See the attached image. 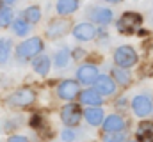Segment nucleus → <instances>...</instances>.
<instances>
[{
    "label": "nucleus",
    "mask_w": 153,
    "mask_h": 142,
    "mask_svg": "<svg viewBox=\"0 0 153 142\" xmlns=\"http://www.w3.org/2000/svg\"><path fill=\"white\" fill-rule=\"evenodd\" d=\"M82 53H84V52H82L80 48H76V50H73L71 55H73V59H82Z\"/></svg>",
    "instance_id": "28"
},
{
    "label": "nucleus",
    "mask_w": 153,
    "mask_h": 142,
    "mask_svg": "<svg viewBox=\"0 0 153 142\" xmlns=\"http://www.w3.org/2000/svg\"><path fill=\"white\" fill-rule=\"evenodd\" d=\"M93 85L100 96H112L116 92V82L107 75H98V78L94 80Z\"/></svg>",
    "instance_id": "8"
},
{
    "label": "nucleus",
    "mask_w": 153,
    "mask_h": 142,
    "mask_svg": "<svg viewBox=\"0 0 153 142\" xmlns=\"http://www.w3.org/2000/svg\"><path fill=\"white\" fill-rule=\"evenodd\" d=\"M13 21H14V20H13V11H11V7L4 5V2L0 0V27H2V29H7V27H11Z\"/></svg>",
    "instance_id": "23"
},
{
    "label": "nucleus",
    "mask_w": 153,
    "mask_h": 142,
    "mask_svg": "<svg viewBox=\"0 0 153 142\" xmlns=\"http://www.w3.org/2000/svg\"><path fill=\"white\" fill-rule=\"evenodd\" d=\"M103 130H105V133H116V132H125V119L121 117V115H117V114H111L109 117H105L103 119Z\"/></svg>",
    "instance_id": "13"
},
{
    "label": "nucleus",
    "mask_w": 153,
    "mask_h": 142,
    "mask_svg": "<svg viewBox=\"0 0 153 142\" xmlns=\"http://www.w3.org/2000/svg\"><path fill=\"white\" fill-rule=\"evenodd\" d=\"M137 142H153V123L143 121L137 126Z\"/></svg>",
    "instance_id": "16"
},
{
    "label": "nucleus",
    "mask_w": 153,
    "mask_h": 142,
    "mask_svg": "<svg viewBox=\"0 0 153 142\" xmlns=\"http://www.w3.org/2000/svg\"><path fill=\"white\" fill-rule=\"evenodd\" d=\"M11 52H13V41L7 37H2L0 39V66L9 61Z\"/></svg>",
    "instance_id": "21"
},
{
    "label": "nucleus",
    "mask_w": 153,
    "mask_h": 142,
    "mask_svg": "<svg viewBox=\"0 0 153 142\" xmlns=\"http://www.w3.org/2000/svg\"><path fill=\"white\" fill-rule=\"evenodd\" d=\"M61 139H62V142H73L76 139V133L73 132V128H66L61 133Z\"/></svg>",
    "instance_id": "26"
},
{
    "label": "nucleus",
    "mask_w": 153,
    "mask_h": 142,
    "mask_svg": "<svg viewBox=\"0 0 153 142\" xmlns=\"http://www.w3.org/2000/svg\"><path fill=\"white\" fill-rule=\"evenodd\" d=\"M71 32L75 36V39H78V41H91V39L96 37V32L98 30H96V27L93 23L84 21V23H76Z\"/></svg>",
    "instance_id": "10"
},
{
    "label": "nucleus",
    "mask_w": 153,
    "mask_h": 142,
    "mask_svg": "<svg viewBox=\"0 0 153 142\" xmlns=\"http://www.w3.org/2000/svg\"><path fill=\"white\" fill-rule=\"evenodd\" d=\"M22 14H23L22 18H23L27 23H30V25L38 23L39 20H41V9H39V5H29Z\"/></svg>",
    "instance_id": "20"
},
{
    "label": "nucleus",
    "mask_w": 153,
    "mask_h": 142,
    "mask_svg": "<svg viewBox=\"0 0 153 142\" xmlns=\"http://www.w3.org/2000/svg\"><path fill=\"white\" fill-rule=\"evenodd\" d=\"M43 48H45V43H43L41 37L25 39L23 43H20V44L16 46V59H18L20 62H25V61H29V59H34V57L41 55Z\"/></svg>",
    "instance_id": "1"
},
{
    "label": "nucleus",
    "mask_w": 153,
    "mask_h": 142,
    "mask_svg": "<svg viewBox=\"0 0 153 142\" xmlns=\"http://www.w3.org/2000/svg\"><path fill=\"white\" fill-rule=\"evenodd\" d=\"M82 115H84V112L80 110V106L76 103H68V105L62 106V110H61V119H62V123L68 128L78 126L80 121H82Z\"/></svg>",
    "instance_id": "5"
},
{
    "label": "nucleus",
    "mask_w": 153,
    "mask_h": 142,
    "mask_svg": "<svg viewBox=\"0 0 153 142\" xmlns=\"http://www.w3.org/2000/svg\"><path fill=\"white\" fill-rule=\"evenodd\" d=\"M89 18L98 25H109L114 20V13L111 9H107V7H98L96 5V7H93L89 11Z\"/></svg>",
    "instance_id": "12"
},
{
    "label": "nucleus",
    "mask_w": 153,
    "mask_h": 142,
    "mask_svg": "<svg viewBox=\"0 0 153 142\" xmlns=\"http://www.w3.org/2000/svg\"><path fill=\"white\" fill-rule=\"evenodd\" d=\"M132 110L137 117H146L150 115L153 110V103L150 100V96L146 94H137L134 100H132Z\"/></svg>",
    "instance_id": "7"
},
{
    "label": "nucleus",
    "mask_w": 153,
    "mask_h": 142,
    "mask_svg": "<svg viewBox=\"0 0 153 142\" xmlns=\"http://www.w3.org/2000/svg\"><path fill=\"white\" fill-rule=\"evenodd\" d=\"M112 80H114L116 84H119L121 87H126V85H130V82H132V75H130V71L123 70V68H112Z\"/></svg>",
    "instance_id": "19"
},
{
    "label": "nucleus",
    "mask_w": 153,
    "mask_h": 142,
    "mask_svg": "<svg viewBox=\"0 0 153 142\" xmlns=\"http://www.w3.org/2000/svg\"><path fill=\"white\" fill-rule=\"evenodd\" d=\"M78 94H80V85L75 80H62L57 87V96L61 100H66L68 103H71Z\"/></svg>",
    "instance_id": "6"
},
{
    "label": "nucleus",
    "mask_w": 153,
    "mask_h": 142,
    "mask_svg": "<svg viewBox=\"0 0 153 142\" xmlns=\"http://www.w3.org/2000/svg\"><path fill=\"white\" fill-rule=\"evenodd\" d=\"M78 96H80V101L87 106H100L103 103L102 96H100L94 89H85V91H82Z\"/></svg>",
    "instance_id": "15"
},
{
    "label": "nucleus",
    "mask_w": 153,
    "mask_h": 142,
    "mask_svg": "<svg viewBox=\"0 0 153 142\" xmlns=\"http://www.w3.org/2000/svg\"><path fill=\"white\" fill-rule=\"evenodd\" d=\"M103 110L100 108V106H89V108H85L84 110V117H85V121L91 124V126H100L102 123H103Z\"/></svg>",
    "instance_id": "14"
},
{
    "label": "nucleus",
    "mask_w": 153,
    "mask_h": 142,
    "mask_svg": "<svg viewBox=\"0 0 153 142\" xmlns=\"http://www.w3.org/2000/svg\"><path fill=\"white\" fill-rule=\"evenodd\" d=\"M70 30V21L68 20H52L46 27V36L50 39H59Z\"/></svg>",
    "instance_id": "11"
},
{
    "label": "nucleus",
    "mask_w": 153,
    "mask_h": 142,
    "mask_svg": "<svg viewBox=\"0 0 153 142\" xmlns=\"http://www.w3.org/2000/svg\"><path fill=\"white\" fill-rule=\"evenodd\" d=\"M143 25V16L139 13H134V11H126L123 13V16L117 20L116 27L121 34H134V32H139V27Z\"/></svg>",
    "instance_id": "2"
},
{
    "label": "nucleus",
    "mask_w": 153,
    "mask_h": 142,
    "mask_svg": "<svg viewBox=\"0 0 153 142\" xmlns=\"http://www.w3.org/2000/svg\"><path fill=\"white\" fill-rule=\"evenodd\" d=\"M34 100H36L34 89H30V87H20V89H16V91L7 98V103L11 106H20V108H23V106L32 105Z\"/></svg>",
    "instance_id": "4"
},
{
    "label": "nucleus",
    "mask_w": 153,
    "mask_h": 142,
    "mask_svg": "<svg viewBox=\"0 0 153 142\" xmlns=\"http://www.w3.org/2000/svg\"><path fill=\"white\" fill-rule=\"evenodd\" d=\"M70 57H71L70 50H68V48H61V50L55 52V55H53V62H55L57 68H66L68 62H70Z\"/></svg>",
    "instance_id": "24"
},
{
    "label": "nucleus",
    "mask_w": 153,
    "mask_h": 142,
    "mask_svg": "<svg viewBox=\"0 0 153 142\" xmlns=\"http://www.w3.org/2000/svg\"><path fill=\"white\" fill-rule=\"evenodd\" d=\"M105 2H109V4H119V2H123V0H105Z\"/></svg>",
    "instance_id": "30"
},
{
    "label": "nucleus",
    "mask_w": 153,
    "mask_h": 142,
    "mask_svg": "<svg viewBox=\"0 0 153 142\" xmlns=\"http://www.w3.org/2000/svg\"><path fill=\"white\" fill-rule=\"evenodd\" d=\"M50 66H52V61H50L48 55H38V57H34V61H32V70L36 71L38 75H41V76L48 75Z\"/></svg>",
    "instance_id": "17"
},
{
    "label": "nucleus",
    "mask_w": 153,
    "mask_h": 142,
    "mask_svg": "<svg viewBox=\"0 0 153 142\" xmlns=\"http://www.w3.org/2000/svg\"><path fill=\"white\" fill-rule=\"evenodd\" d=\"M2 2H4V5H7V7H9V5H13L16 0H2Z\"/></svg>",
    "instance_id": "29"
},
{
    "label": "nucleus",
    "mask_w": 153,
    "mask_h": 142,
    "mask_svg": "<svg viewBox=\"0 0 153 142\" xmlns=\"http://www.w3.org/2000/svg\"><path fill=\"white\" fill-rule=\"evenodd\" d=\"M137 61H139L137 52H135L132 46L123 44V46L116 48V52H114V62H116V66H117V68L128 70V68L135 66V64H137Z\"/></svg>",
    "instance_id": "3"
},
{
    "label": "nucleus",
    "mask_w": 153,
    "mask_h": 142,
    "mask_svg": "<svg viewBox=\"0 0 153 142\" xmlns=\"http://www.w3.org/2000/svg\"><path fill=\"white\" fill-rule=\"evenodd\" d=\"M7 142H29V139L23 137V135H13V137H9Z\"/></svg>",
    "instance_id": "27"
},
{
    "label": "nucleus",
    "mask_w": 153,
    "mask_h": 142,
    "mask_svg": "<svg viewBox=\"0 0 153 142\" xmlns=\"http://www.w3.org/2000/svg\"><path fill=\"white\" fill-rule=\"evenodd\" d=\"M126 135L125 132H116V133H105L103 135V142H125Z\"/></svg>",
    "instance_id": "25"
},
{
    "label": "nucleus",
    "mask_w": 153,
    "mask_h": 142,
    "mask_svg": "<svg viewBox=\"0 0 153 142\" xmlns=\"http://www.w3.org/2000/svg\"><path fill=\"white\" fill-rule=\"evenodd\" d=\"M13 27V34L14 36H20V37H25V36L30 32V23H27L23 18H18L11 23Z\"/></svg>",
    "instance_id": "22"
},
{
    "label": "nucleus",
    "mask_w": 153,
    "mask_h": 142,
    "mask_svg": "<svg viewBox=\"0 0 153 142\" xmlns=\"http://www.w3.org/2000/svg\"><path fill=\"white\" fill-rule=\"evenodd\" d=\"M96 78H98V68L96 66H93V64L78 66V70H76V80H78V84L89 85V84H94Z\"/></svg>",
    "instance_id": "9"
},
{
    "label": "nucleus",
    "mask_w": 153,
    "mask_h": 142,
    "mask_svg": "<svg viewBox=\"0 0 153 142\" xmlns=\"http://www.w3.org/2000/svg\"><path fill=\"white\" fill-rule=\"evenodd\" d=\"M57 14L61 16H70L78 9V0H57Z\"/></svg>",
    "instance_id": "18"
}]
</instances>
